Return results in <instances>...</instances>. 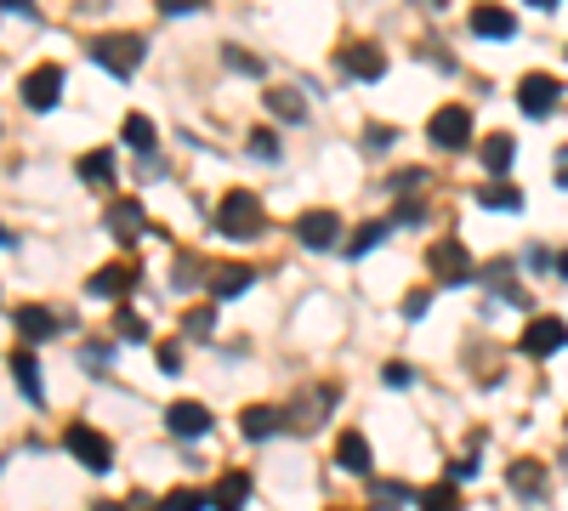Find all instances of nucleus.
<instances>
[{"mask_svg": "<svg viewBox=\"0 0 568 511\" xmlns=\"http://www.w3.org/2000/svg\"><path fill=\"white\" fill-rule=\"evenodd\" d=\"M86 52H91V63L108 69L114 80H131L137 63H142V52H148V40L142 35H97V40H86Z\"/></svg>", "mask_w": 568, "mask_h": 511, "instance_id": "f257e3e1", "label": "nucleus"}, {"mask_svg": "<svg viewBox=\"0 0 568 511\" xmlns=\"http://www.w3.org/2000/svg\"><path fill=\"white\" fill-rule=\"evenodd\" d=\"M216 233H228V239H256V233H262V199L250 194V188H228L222 205H216Z\"/></svg>", "mask_w": 568, "mask_h": 511, "instance_id": "f03ea898", "label": "nucleus"}, {"mask_svg": "<svg viewBox=\"0 0 568 511\" xmlns=\"http://www.w3.org/2000/svg\"><path fill=\"white\" fill-rule=\"evenodd\" d=\"M426 267L438 273V284H472L478 279V267H472L461 239H438V245L426 250Z\"/></svg>", "mask_w": 568, "mask_h": 511, "instance_id": "7ed1b4c3", "label": "nucleus"}, {"mask_svg": "<svg viewBox=\"0 0 568 511\" xmlns=\"http://www.w3.org/2000/svg\"><path fill=\"white\" fill-rule=\"evenodd\" d=\"M63 443H69V455L80 460V466H91V472H108V466H114V455H108V438L97 432V426H86V421H74L69 432H63Z\"/></svg>", "mask_w": 568, "mask_h": 511, "instance_id": "20e7f679", "label": "nucleus"}, {"mask_svg": "<svg viewBox=\"0 0 568 511\" xmlns=\"http://www.w3.org/2000/svg\"><path fill=\"white\" fill-rule=\"evenodd\" d=\"M23 103L35 108V114H46V108L63 103V69H57V63H46V69H29V74H23Z\"/></svg>", "mask_w": 568, "mask_h": 511, "instance_id": "39448f33", "label": "nucleus"}, {"mask_svg": "<svg viewBox=\"0 0 568 511\" xmlns=\"http://www.w3.org/2000/svg\"><path fill=\"white\" fill-rule=\"evenodd\" d=\"M426 137H432V148H466L472 142V114L466 108H438L432 114V125H426Z\"/></svg>", "mask_w": 568, "mask_h": 511, "instance_id": "423d86ee", "label": "nucleus"}, {"mask_svg": "<svg viewBox=\"0 0 568 511\" xmlns=\"http://www.w3.org/2000/svg\"><path fill=\"white\" fill-rule=\"evenodd\" d=\"M341 74L347 80H381L387 74V52L375 40H353V46H341Z\"/></svg>", "mask_w": 568, "mask_h": 511, "instance_id": "0eeeda50", "label": "nucleus"}, {"mask_svg": "<svg viewBox=\"0 0 568 511\" xmlns=\"http://www.w3.org/2000/svg\"><path fill=\"white\" fill-rule=\"evenodd\" d=\"M557 103H563V86H557L551 74H529V80L517 86V108H523L529 120H546Z\"/></svg>", "mask_w": 568, "mask_h": 511, "instance_id": "6e6552de", "label": "nucleus"}, {"mask_svg": "<svg viewBox=\"0 0 568 511\" xmlns=\"http://www.w3.org/2000/svg\"><path fill=\"white\" fill-rule=\"evenodd\" d=\"M529 358H551V353H563L568 347V324L563 318H534L529 330H523V341H517Z\"/></svg>", "mask_w": 568, "mask_h": 511, "instance_id": "1a4fd4ad", "label": "nucleus"}, {"mask_svg": "<svg viewBox=\"0 0 568 511\" xmlns=\"http://www.w3.org/2000/svg\"><path fill=\"white\" fill-rule=\"evenodd\" d=\"M296 239H302L307 250H336V245H341L336 211H307V216H296Z\"/></svg>", "mask_w": 568, "mask_h": 511, "instance_id": "9d476101", "label": "nucleus"}, {"mask_svg": "<svg viewBox=\"0 0 568 511\" xmlns=\"http://www.w3.org/2000/svg\"><path fill=\"white\" fill-rule=\"evenodd\" d=\"M103 222H108V233H114L120 245H137V239H142V228H148V211H142L137 199H114Z\"/></svg>", "mask_w": 568, "mask_h": 511, "instance_id": "9b49d317", "label": "nucleus"}, {"mask_svg": "<svg viewBox=\"0 0 568 511\" xmlns=\"http://www.w3.org/2000/svg\"><path fill=\"white\" fill-rule=\"evenodd\" d=\"M137 273H142V267H131V262H108L103 273H91V279H86V290H91L97 301H120L125 290L137 284Z\"/></svg>", "mask_w": 568, "mask_h": 511, "instance_id": "f8f14e48", "label": "nucleus"}, {"mask_svg": "<svg viewBox=\"0 0 568 511\" xmlns=\"http://www.w3.org/2000/svg\"><path fill=\"white\" fill-rule=\"evenodd\" d=\"M472 35H483V40H512V35H517V18L506 12V6H495V0H483V6H472Z\"/></svg>", "mask_w": 568, "mask_h": 511, "instance_id": "ddd939ff", "label": "nucleus"}, {"mask_svg": "<svg viewBox=\"0 0 568 511\" xmlns=\"http://www.w3.org/2000/svg\"><path fill=\"white\" fill-rule=\"evenodd\" d=\"M12 324H18L23 347H40V341H52V335L63 330V318H52L46 307H18V313H12Z\"/></svg>", "mask_w": 568, "mask_h": 511, "instance_id": "4468645a", "label": "nucleus"}, {"mask_svg": "<svg viewBox=\"0 0 568 511\" xmlns=\"http://www.w3.org/2000/svg\"><path fill=\"white\" fill-rule=\"evenodd\" d=\"M165 426H171L177 438H205V432H211V409H205V404H188V398H182V404L165 409Z\"/></svg>", "mask_w": 568, "mask_h": 511, "instance_id": "2eb2a0df", "label": "nucleus"}, {"mask_svg": "<svg viewBox=\"0 0 568 511\" xmlns=\"http://www.w3.org/2000/svg\"><path fill=\"white\" fill-rule=\"evenodd\" d=\"M239 432H245L250 443H267L273 432H284V409H273V404H250L245 415H239Z\"/></svg>", "mask_w": 568, "mask_h": 511, "instance_id": "dca6fc26", "label": "nucleus"}, {"mask_svg": "<svg viewBox=\"0 0 568 511\" xmlns=\"http://www.w3.org/2000/svg\"><path fill=\"white\" fill-rule=\"evenodd\" d=\"M267 114H273V120H284V125H302L307 120V97L296 86H267Z\"/></svg>", "mask_w": 568, "mask_h": 511, "instance_id": "f3484780", "label": "nucleus"}, {"mask_svg": "<svg viewBox=\"0 0 568 511\" xmlns=\"http://www.w3.org/2000/svg\"><path fill=\"white\" fill-rule=\"evenodd\" d=\"M12 375H18L23 398L46 409V387H40V358H35V347H18V353H12Z\"/></svg>", "mask_w": 568, "mask_h": 511, "instance_id": "a211bd4d", "label": "nucleus"}, {"mask_svg": "<svg viewBox=\"0 0 568 511\" xmlns=\"http://www.w3.org/2000/svg\"><path fill=\"white\" fill-rule=\"evenodd\" d=\"M205 284H211L216 301H233V296H245L250 284H256V267H216Z\"/></svg>", "mask_w": 568, "mask_h": 511, "instance_id": "6ab92c4d", "label": "nucleus"}, {"mask_svg": "<svg viewBox=\"0 0 568 511\" xmlns=\"http://www.w3.org/2000/svg\"><path fill=\"white\" fill-rule=\"evenodd\" d=\"M245 500H250V477L245 472H228L222 483H216V494H211L216 511H245Z\"/></svg>", "mask_w": 568, "mask_h": 511, "instance_id": "aec40b11", "label": "nucleus"}, {"mask_svg": "<svg viewBox=\"0 0 568 511\" xmlns=\"http://www.w3.org/2000/svg\"><path fill=\"white\" fill-rule=\"evenodd\" d=\"M336 466L341 472H370V438H364V432H347V438L336 443Z\"/></svg>", "mask_w": 568, "mask_h": 511, "instance_id": "412c9836", "label": "nucleus"}, {"mask_svg": "<svg viewBox=\"0 0 568 511\" xmlns=\"http://www.w3.org/2000/svg\"><path fill=\"white\" fill-rule=\"evenodd\" d=\"M512 489L523 494V500H540V489H546V466L540 460H512Z\"/></svg>", "mask_w": 568, "mask_h": 511, "instance_id": "4be33fe9", "label": "nucleus"}, {"mask_svg": "<svg viewBox=\"0 0 568 511\" xmlns=\"http://www.w3.org/2000/svg\"><path fill=\"white\" fill-rule=\"evenodd\" d=\"M483 159H489V171H495V177H506V171H512V159H517L512 131H495V137L483 142Z\"/></svg>", "mask_w": 568, "mask_h": 511, "instance_id": "5701e85b", "label": "nucleus"}, {"mask_svg": "<svg viewBox=\"0 0 568 511\" xmlns=\"http://www.w3.org/2000/svg\"><path fill=\"white\" fill-rule=\"evenodd\" d=\"M80 182H86V188H108V182H114V154H108V148L86 154L80 159Z\"/></svg>", "mask_w": 568, "mask_h": 511, "instance_id": "b1692460", "label": "nucleus"}, {"mask_svg": "<svg viewBox=\"0 0 568 511\" xmlns=\"http://www.w3.org/2000/svg\"><path fill=\"white\" fill-rule=\"evenodd\" d=\"M478 205L483 211H523V194L512 182H489V188H478Z\"/></svg>", "mask_w": 568, "mask_h": 511, "instance_id": "393cba45", "label": "nucleus"}, {"mask_svg": "<svg viewBox=\"0 0 568 511\" xmlns=\"http://www.w3.org/2000/svg\"><path fill=\"white\" fill-rule=\"evenodd\" d=\"M120 137H125V148H137L142 159L154 154V120H148V114H131V120L120 125Z\"/></svg>", "mask_w": 568, "mask_h": 511, "instance_id": "a878e982", "label": "nucleus"}, {"mask_svg": "<svg viewBox=\"0 0 568 511\" xmlns=\"http://www.w3.org/2000/svg\"><path fill=\"white\" fill-rule=\"evenodd\" d=\"M387 233H392V222H370V228H358L353 239H347V256H353V262H358V256H370V250L387 239Z\"/></svg>", "mask_w": 568, "mask_h": 511, "instance_id": "bb28decb", "label": "nucleus"}, {"mask_svg": "<svg viewBox=\"0 0 568 511\" xmlns=\"http://www.w3.org/2000/svg\"><path fill=\"white\" fill-rule=\"evenodd\" d=\"M211 279V273H205V262H199V256H177V273H171V284H177V290H194V284H205Z\"/></svg>", "mask_w": 568, "mask_h": 511, "instance_id": "cd10ccee", "label": "nucleus"}, {"mask_svg": "<svg viewBox=\"0 0 568 511\" xmlns=\"http://www.w3.org/2000/svg\"><path fill=\"white\" fill-rule=\"evenodd\" d=\"M421 511H461V494H455V483L426 489V494H421Z\"/></svg>", "mask_w": 568, "mask_h": 511, "instance_id": "c85d7f7f", "label": "nucleus"}, {"mask_svg": "<svg viewBox=\"0 0 568 511\" xmlns=\"http://www.w3.org/2000/svg\"><path fill=\"white\" fill-rule=\"evenodd\" d=\"M182 330L194 335V341H205V335L216 330V313L211 307H188V313H182Z\"/></svg>", "mask_w": 568, "mask_h": 511, "instance_id": "c756f323", "label": "nucleus"}, {"mask_svg": "<svg viewBox=\"0 0 568 511\" xmlns=\"http://www.w3.org/2000/svg\"><path fill=\"white\" fill-rule=\"evenodd\" d=\"M387 188H392V194H421V188H426V171H421V165H409V171H392Z\"/></svg>", "mask_w": 568, "mask_h": 511, "instance_id": "7c9ffc66", "label": "nucleus"}, {"mask_svg": "<svg viewBox=\"0 0 568 511\" xmlns=\"http://www.w3.org/2000/svg\"><path fill=\"white\" fill-rule=\"evenodd\" d=\"M250 154L262 159V165H279V137L273 131H250Z\"/></svg>", "mask_w": 568, "mask_h": 511, "instance_id": "2f4dec72", "label": "nucleus"}, {"mask_svg": "<svg viewBox=\"0 0 568 511\" xmlns=\"http://www.w3.org/2000/svg\"><path fill=\"white\" fill-rule=\"evenodd\" d=\"M205 506H211V500H205L199 489H177L171 500H160V511H205Z\"/></svg>", "mask_w": 568, "mask_h": 511, "instance_id": "473e14b6", "label": "nucleus"}, {"mask_svg": "<svg viewBox=\"0 0 568 511\" xmlns=\"http://www.w3.org/2000/svg\"><path fill=\"white\" fill-rule=\"evenodd\" d=\"M222 63H228V69H239V74H262V57L239 52V46H222Z\"/></svg>", "mask_w": 568, "mask_h": 511, "instance_id": "72a5a7b5", "label": "nucleus"}, {"mask_svg": "<svg viewBox=\"0 0 568 511\" xmlns=\"http://www.w3.org/2000/svg\"><path fill=\"white\" fill-rule=\"evenodd\" d=\"M108 358H114V347H108V341H86L80 364H86V370H108Z\"/></svg>", "mask_w": 568, "mask_h": 511, "instance_id": "f704fd0d", "label": "nucleus"}, {"mask_svg": "<svg viewBox=\"0 0 568 511\" xmlns=\"http://www.w3.org/2000/svg\"><path fill=\"white\" fill-rule=\"evenodd\" d=\"M114 330H120V341H148V324H142L137 313H120V324H114Z\"/></svg>", "mask_w": 568, "mask_h": 511, "instance_id": "c9c22d12", "label": "nucleus"}, {"mask_svg": "<svg viewBox=\"0 0 568 511\" xmlns=\"http://www.w3.org/2000/svg\"><path fill=\"white\" fill-rule=\"evenodd\" d=\"M375 500H381V506H404V500H409V489H404V483H375Z\"/></svg>", "mask_w": 568, "mask_h": 511, "instance_id": "e433bc0d", "label": "nucleus"}, {"mask_svg": "<svg viewBox=\"0 0 568 511\" xmlns=\"http://www.w3.org/2000/svg\"><path fill=\"white\" fill-rule=\"evenodd\" d=\"M160 370H165V375L182 370V341H165V347H160Z\"/></svg>", "mask_w": 568, "mask_h": 511, "instance_id": "4c0bfd02", "label": "nucleus"}, {"mask_svg": "<svg viewBox=\"0 0 568 511\" xmlns=\"http://www.w3.org/2000/svg\"><path fill=\"white\" fill-rule=\"evenodd\" d=\"M381 381H387V387H415V370H404V364H387V370H381Z\"/></svg>", "mask_w": 568, "mask_h": 511, "instance_id": "58836bf2", "label": "nucleus"}, {"mask_svg": "<svg viewBox=\"0 0 568 511\" xmlns=\"http://www.w3.org/2000/svg\"><path fill=\"white\" fill-rule=\"evenodd\" d=\"M426 301H432V290H409V296H404V318H421Z\"/></svg>", "mask_w": 568, "mask_h": 511, "instance_id": "ea45409f", "label": "nucleus"}, {"mask_svg": "<svg viewBox=\"0 0 568 511\" xmlns=\"http://www.w3.org/2000/svg\"><path fill=\"white\" fill-rule=\"evenodd\" d=\"M199 6H205V0H160L165 18H182V12H199Z\"/></svg>", "mask_w": 568, "mask_h": 511, "instance_id": "a19ab883", "label": "nucleus"}, {"mask_svg": "<svg viewBox=\"0 0 568 511\" xmlns=\"http://www.w3.org/2000/svg\"><path fill=\"white\" fill-rule=\"evenodd\" d=\"M364 142H370V148H392V125H370V137Z\"/></svg>", "mask_w": 568, "mask_h": 511, "instance_id": "79ce46f5", "label": "nucleus"}, {"mask_svg": "<svg viewBox=\"0 0 568 511\" xmlns=\"http://www.w3.org/2000/svg\"><path fill=\"white\" fill-rule=\"evenodd\" d=\"M551 262H557V256H551V250H540V245H534V250H529V267H534V273H546V267H551Z\"/></svg>", "mask_w": 568, "mask_h": 511, "instance_id": "37998d69", "label": "nucleus"}, {"mask_svg": "<svg viewBox=\"0 0 568 511\" xmlns=\"http://www.w3.org/2000/svg\"><path fill=\"white\" fill-rule=\"evenodd\" d=\"M6 12H18V18H35V0H0Z\"/></svg>", "mask_w": 568, "mask_h": 511, "instance_id": "c03bdc74", "label": "nucleus"}, {"mask_svg": "<svg viewBox=\"0 0 568 511\" xmlns=\"http://www.w3.org/2000/svg\"><path fill=\"white\" fill-rule=\"evenodd\" d=\"M125 511H160V506H154V500H142V494H131V500H125Z\"/></svg>", "mask_w": 568, "mask_h": 511, "instance_id": "a18cd8bd", "label": "nucleus"}, {"mask_svg": "<svg viewBox=\"0 0 568 511\" xmlns=\"http://www.w3.org/2000/svg\"><path fill=\"white\" fill-rule=\"evenodd\" d=\"M557 182H563V188H568V148H563V154H557Z\"/></svg>", "mask_w": 568, "mask_h": 511, "instance_id": "49530a36", "label": "nucleus"}, {"mask_svg": "<svg viewBox=\"0 0 568 511\" xmlns=\"http://www.w3.org/2000/svg\"><path fill=\"white\" fill-rule=\"evenodd\" d=\"M557 273H563V279H568V250H563V256H557Z\"/></svg>", "mask_w": 568, "mask_h": 511, "instance_id": "de8ad7c7", "label": "nucleus"}, {"mask_svg": "<svg viewBox=\"0 0 568 511\" xmlns=\"http://www.w3.org/2000/svg\"><path fill=\"white\" fill-rule=\"evenodd\" d=\"M529 6H540V12H551V6H557V0H529Z\"/></svg>", "mask_w": 568, "mask_h": 511, "instance_id": "09e8293b", "label": "nucleus"}, {"mask_svg": "<svg viewBox=\"0 0 568 511\" xmlns=\"http://www.w3.org/2000/svg\"><path fill=\"white\" fill-rule=\"evenodd\" d=\"M91 511H120V506H108V500H97V506H91Z\"/></svg>", "mask_w": 568, "mask_h": 511, "instance_id": "8fccbe9b", "label": "nucleus"}, {"mask_svg": "<svg viewBox=\"0 0 568 511\" xmlns=\"http://www.w3.org/2000/svg\"><path fill=\"white\" fill-rule=\"evenodd\" d=\"M0 245H12V233H6V228H0Z\"/></svg>", "mask_w": 568, "mask_h": 511, "instance_id": "3c124183", "label": "nucleus"}]
</instances>
